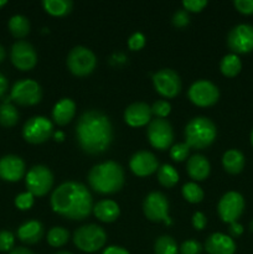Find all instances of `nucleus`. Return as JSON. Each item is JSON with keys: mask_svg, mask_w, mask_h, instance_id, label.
<instances>
[{"mask_svg": "<svg viewBox=\"0 0 253 254\" xmlns=\"http://www.w3.org/2000/svg\"><path fill=\"white\" fill-rule=\"evenodd\" d=\"M230 233L232 237H240L241 235L243 233V226L240 225L238 222H232L230 223Z\"/></svg>", "mask_w": 253, "mask_h": 254, "instance_id": "44", "label": "nucleus"}, {"mask_svg": "<svg viewBox=\"0 0 253 254\" xmlns=\"http://www.w3.org/2000/svg\"><path fill=\"white\" fill-rule=\"evenodd\" d=\"M25 184L29 192L34 196L41 197L47 195L54 185V174L47 166L35 165L27 171Z\"/></svg>", "mask_w": 253, "mask_h": 254, "instance_id": "7", "label": "nucleus"}, {"mask_svg": "<svg viewBox=\"0 0 253 254\" xmlns=\"http://www.w3.org/2000/svg\"><path fill=\"white\" fill-rule=\"evenodd\" d=\"M158 180L164 188H174L179 181V174L174 169V166L169 165V164H164L163 166L158 169Z\"/></svg>", "mask_w": 253, "mask_h": 254, "instance_id": "29", "label": "nucleus"}, {"mask_svg": "<svg viewBox=\"0 0 253 254\" xmlns=\"http://www.w3.org/2000/svg\"><path fill=\"white\" fill-rule=\"evenodd\" d=\"M76 139L82 150L89 155H99L109 148L113 128L108 117L98 111H88L76 124Z\"/></svg>", "mask_w": 253, "mask_h": 254, "instance_id": "1", "label": "nucleus"}, {"mask_svg": "<svg viewBox=\"0 0 253 254\" xmlns=\"http://www.w3.org/2000/svg\"><path fill=\"white\" fill-rule=\"evenodd\" d=\"M217 211L222 222L228 223V225L237 222L245 211V198L240 192H236V191L226 192L218 202Z\"/></svg>", "mask_w": 253, "mask_h": 254, "instance_id": "12", "label": "nucleus"}, {"mask_svg": "<svg viewBox=\"0 0 253 254\" xmlns=\"http://www.w3.org/2000/svg\"><path fill=\"white\" fill-rule=\"evenodd\" d=\"M25 175V163L16 155H6L0 159V178L9 183H16Z\"/></svg>", "mask_w": 253, "mask_h": 254, "instance_id": "18", "label": "nucleus"}, {"mask_svg": "<svg viewBox=\"0 0 253 254\" xmlns=\"http://www.w3.org/2000/svg\"><path fill=\"white\" fill-rule=\"evenodd\" d=\"M10 98L20 106H35L42 98L41 86L34 79H20L12 86Z\"/></svg>", "mask_w": 253, "mask_h": 254, "instance_id": "8", "label": "nucleus"}, {"mask_svg": "<svg viewBox=\"0 0 253 254\" xmlns=\"http://www.w3.org/2000/svg\"><path fill=\"white\" fill-rule=\"evenodd\" d=\"M149 143L158 150H166L171 146L174 140L173 127L166 119L155 118L149 123L148 130Z\"/></svg>", "mask_w": 253, "mask_h": 254, "instance_id": "10", "label": "nucleus"}, {"mask_svg": "<svg viewBox=\"0 0 253 254\" xmlns=\"http://www.w3.org/2000/svg\"><path fill=\"white\" fill-rule=\"evenodd\" d=\"M251 144H252V146H253V130H252V133H251Z\"/></svg>", "mask_w": 253, "mask_h": 254, "instance_id": "51", "label": "nucleus"}, {"mask_svg": "<svg viewBox=\"0 0 253 254\" xmlns=\"http://www.w3.org/2000/svg\"><path fill=\"white\" fill-rule=\"evenodd\" d=\"M76 114V103L71 98H62L52 109V118L57 126H66Z\"/></svg>", "mask_w": 253, "mask_h": 254, "instance_id": "21", "label": "nucleus"}, {"mask_svg": "<svg viewBox=\"0 0 253 254\" xmlns=\"http://www.w3.org/2000/svg\"><path fill=\"white\" fill-rule=\"evenodd\" d=\"M191 103L197 107H211L217 103L220 98V91L217 86L207 79H200L193 82L188 92Z\"/></svg>", "mask_w": 253, "mask_h": 254, "instance_id": "9", "label": "nucleus"}, {"mask_svg": "<svg viewBox=\"0 0 253 254\" xmlns=\"http://www.w3.org/2000/svg\"><path fill=\"white\" fill-rule=\"evenodd\" d=\"M186 169H188L189 176L195 181H203L205 179L208 178L211 171L208 160L203 155H200V154H196V155L191 156L189 159Z\"/></svg>", "mask_w": 253, "mask_h": 254, "instance_id": "22", "label": "nucleus"}, {"mask_svg": "<svg viewBox=\"0 0 253 254\" xmlns=\"http://www.w3.org/2000/svg\"><path fill=\"white\" fill-rule=\"evenodd\" d=\"M42 6L52 16H66L71 12L73 4L69 0H44Z\"/></svg>", "mask_w": 253, "mask_h": 254, "instance_id": "26", "label": "nucleus"}, {"mask_svg": "<svg viewBox=\"0 0 253 254\" xmlns=\"http://www.w3.org/2000/svg\"><path fill=\"white\" fill-rule=\"evenodd\" d=\"M189 22H190V16H189V12L186 10L181 9L178 10L175 14L173 15V25L176 27H185L188 26Z\"/></svg>", "mask_w": 253, "mask_h": 254, "instance_id": "40", "label": "nucleus"}, {"mask_svg": "<svg viewBox=\"0 0 253 254\" xmlns=\"http://www.w3.org/2000/svg\"><path fill=\"white\" fill-rule=\"evenodd\" d=\"M183 196L188 202L198 203L203 200V191L196 183H188L183 186Z\"/></svg>", "mask_w": 253, "mask_h": 254, "instance_id": "33", "label": "nucleus"}, {"mask_svg": "<svg viewBox=\"0 0 253 254\" xmlns=\"http://www.w3.org/2000/svg\"><path fill=\"white\" fill-rule=\"evenodd\" d=\"M9 30L16 39H24L30 32V21L24 15H15L9 20Z\"/></svg>", "mask_w": 253, "mask_h": 254, "instance_id": "28", "label": "nucleus"}, {"mask_svg": "<svg viewBox=\"0 0 253 254\" xmlns=\"http://www.w3.org/2000/svg\"><path fill=\"white\" fill-rule=\"evenodd\" d=\"M56 254H72V253H69V252H64V251H62V252H57Z\"/></svg>", "mask_w": 253, "mask_h": 254, "instance_id": "52", "label": "nucleus"}, {"mask_svg": "<svg viewBox=\"0 0 253 254\" xmlns=\"http://www.w3.org/2000/svg\"><path fill=\"white\" fill-rule=\"evenodd\" d=\"M176 241L170 236H161L155 241L154 252L155 254H178Z\"/></svg>", "mask_w": 253, "mask_h": 254, "instance_id": "32", "label": "nucleus"}, {"mask_svg": "<svg viewBox=\"0 0 253 254\" xmlns=\"http://www.w3.org/2000/svg\"><path fill=\"white\" fill-rule=\"evenodd\" d=\"M205 250L208 254H235L236 243L232 237L223 233H212L205 242Z\"/></svg>", "mask_w": 253, "mask_h": 254, "instance_id": "20", "label": "nucleus"}, {"mask_svg": "<svg viewBox=\"0 0 253 254\" xmlns=\"http://www.w3.org/2000/svg\"><path fill=\"white\" fill-rule=\"evenodd\" d=\"M69 240V233L63 227H52L47 233V243L51 247H62Z\"/></svg>", "mask_w": 253, "mask_h": 254, "instance_id": "31", "label": "nucleus"}, {"mask_svg": "<svg viewBox=\"0 0 253 254\" xmlns=\"http://www.w3.org/2000/svg\"><path fill=\"white\" fill-rule=\"evenodd\" d=\"M250 228H251V230H252V231H253V221H252V222H251V223H250Z\"/></svg>", "mask_w": 253, "mask_h": 254, "instance_id": "53", "label": "nucleus"}, {"mask_svg": "<svg viewBox=\"0 0 253 254\" xmlns=\"http://www.w3.org/2000/svg\"><path fill=\"white\" fill-rule=\"evenodd\" d=\"M107 242V233L101 226L86 225L77 228L73 233V243L79 251L93 253L101 250Z\"/></svg>", "mask_w": 253, "mask_h": 254, "instance_id": "5", "label": "nucleus"}, {"mask_svg": "<svg viewBox=\"0 0 253 254\" xmlns=\"http://www.w3.org/2000/svg\"><path fill=\"white\" fill-rule=\"evenodd\" d=\"M7 89V79L2 73H0V98L5 94Z\"/></svg>", "mask_w": 253, "mask_h": 254, "instance_id": "46", "label": "nucleus"}, {"mask_svg": "<svg viewBox=\"0 0 253 254\" xmlns=\"http://www.w3.org/2000/svg\"><path fill=\"white\" fill-rule=\"evenodd\" d=\"M17 237L21 242L27 245H35L44 237V226L39 221H27L17 230Z\"/></svg>", "mask_w": 253, "mask_h": 254, "instance_id": "23", "label": "nucleus"}, {"mask_svg": "<svg viewBox=\"0 0 253 254\" xmlns=\"http://www.w3.org/2000/svg\"><path fill=\"white\" fill-rule=\"evenodd\" d=\"M5 60V49L0 45V64Z\"/></svg>", "mask_w": 253, "mask_h": 254, "instance_id": "49", "label": "nucleus"}, {"mask_svg": "<svg viewBox=\"0 0 253 254\" xmlns=\"http://www.w3.org/2000/svg\"><path fill=\"white\" fill-rule=\"evenodd\" d=\"M54 126L45 117H32L22 128V136L30 144H41L51 138Z\"/></svg>", "mask_w": 253, "mask_h": 254, "instance_id": "11", "label": "nucleus"}, {"mask_svg": "<svg viewBox=\"0 0 253 254\" xmlns=\"http://www.w3.org/2000/svg\"><path fill=\"white\" fill-rule=\"evenodd\" d=\"M10 254H34L31 252L30 250H27V248H24V247H17L15 248V250H12Z\"/></svg>", "mask_w": 253, "mask_h": 254, "instance_id": "47", "label": "nucleus"}, {"mask_svg": "<svg viewBox=\"0 0 253 254\" xmlns=\"http://www.w3.org/2000/svg\"><path fill=\"white\" fill-rule=\"evenodd\" d=\"M129 168L134 175L139 178H145L158 171L159 161L153 153L141 150L131 156L129 160Z\"/></svg>", "mask_w": 253, "mask_h": 254, "instance_id": "17", "label": "nucleus"}, {"mask_svg": "<svg viewBox=\"0 0 253 254\" xmlns=\"http://www.w3.org/2000/svg\"><path fill=\"white\" fill-rule=\"evenodd\" d=\"M11 62L20 71H30L37 64L35 47L27 41H16L11 47Z\"/></svg>", "mask_w": 253, "mask_h": 254, "instance_id": "16", "label": "nucleus"}, {"mask_svg": "<svg viewBox=\"0 0 253 254\" xmlns=\"http://www.w3.org/2000/svg\"><path fill=\"white\" fill-rule=\"evenodd\" d=\"M97 64L96 55L84 46H76L67 56V67L72 74L84 77L94 71Z\"/></svg>", "mask_w": 253, "mask_h": 254, "instance_id": "6", "label": "nucleus"}, {"mask_svg": "<svg viewBox=\"0 0 253 254\" xmlns=\"http://www.w3.org/2000/svg\"><path fill=\"white\" fill-rule=\"evenodd\" d=\"M128 46L131 51H139L145 46V36L141 32H135L129 37Z\"/></svg>", "mask_w": 253, "mask_h": 254, "instance_id": "39", "label": "nucleus"}, {"mask_svg": "<svg viewBox=\"0 0 253 254\" xmlns=\"http://www.w3.org/2000/svg\"><path fill=\"white\" fill-rule=\"evenodd\" d=\"M206 223H207V220H206V216L203 215L202 212H195L192 216V226L195 230L202 231L203 228L206 227Z\"/></svg>", "mask_w": 253, "mask_h": 254, "instance_id": "43", "label": "nucleus"}, {"mask_svg": "<svg viewBox=\"0 0 253 254\" xmlns=\"http://www.w3.org/2000/svg\"><path fill=\"white\" fill-rule=\"evenodd\" d=\"M202 251V246L197 241L189 240L181 245L180 253L181 254H200Z\"/></svg>", "mask_w": 253, "mask_h": 254, "instance_id": "38", "label": "nucleus"}, {"mask_svg": "<svg viewBox=\"0 0 253 254\" xmlns=\"http://www.w3.org/2000/svg\"><path fill=\"white\" fill-rule=\"evenodd\" d=\"M246 164L245 155L237 149H230L222 156V166L228 174L237 175L243 170Z\"/></svg>", "mask_w": 253, "mask_h": 254, "instance_id": "25", "label": "nucleus"}, {"mask_svg": "<svg viewBox=\"0 0 253 254\" xmlns=\"http://www.w3.org/2000/svg\"><path fill=\"white\" fill-rule=\"evenodd\" d=\"M34 197L35 196L32 195L31 192H29V191H27V192L19 193V195L15 197V206L21 211L30 210V208L34 206Z\"/></svg>", "mask_w": 253, "mask_h": 254, "instance_id": "35", "label": "nucleus"}, {"mask_svg": "<svg viewBox=\"0 0 253 254\" xmlns=\"http://www.w3.org/2000/svg\"><path fill=\"white\" fill-rule=\"evenodd\" d=\"M217 129L215 123L206 117H196L185 128V143L190 148L205 149L215 141Z\"/></svg>", "mask_w": 253, "mask_h": 254, "instance_id": "4", "label": "nucleus"}, {"mask_svg": "<svg viewBox=\"0 0 253 254\" xmlns=\"http://www.w3.org/2000/svg\"><path fill=\"white\" fill-rule=\"evenodd\" d=\"M89 186L102 195H112L123 188L124 171L116 161H104L94 165L88 173Z\"/></svg>", "mask_w": 253, "mask_h": 254, "instance_id": "3", "label": "nucleus"}, {"mask_svg": "<svg viewBox=\"0 0 253 254\" xmlns=\"http://www.w3.org/2000/svg\"><path fill=\"white\" fill-rule=\"evenodd\" d=\"M97 218L102 222L111 223L114 222L121 215L119 205L113 200H102L93 206V211Z\"/></svg>", "mask_w": 253, "mask_h": 254, "instance_id": "24", "label": "nucleus"}, {"mask_svg": "<svg viewBox=\"0 0 253 254\" xmlns=\"http://www.w3.org/2000/svg\"><path fill=\"white\" fill-rule=\"evenodd\" d=\"M93 198L88 189L81 183L67 181L61 184L51 196L54 212L71 221H82L93 211Z\"/></svg>", "mask_w": 253, "mask_h": 254, "instance_id": "2", "label": "nucleus"}, {"mask_svg": "<svg viewBox=\"0 0 253 254\" xmlns=\"http://www.w3.org/2000/svg\"><path fill=\"white\" fill-rule=\"evenodd\" d=\"M143 212L151 222H165L169 218V201L165 195L153 191L143 202Z\"/></svg>", "mask_w": 253, "mask_h": 254, "instance_id": "15", "label": "nucleus"}, {"mask_svg": "<svg viewBox=\"0 0 253 254\" xmlns=\"http://www.w3.org/2000/svg\"><path fill=\"white\" fill-rule=\"evenodd\" d=\"M220 69L223 76L226 77H236L242 69V62L238 55L228 54L221 60Z\"/></svg>", "mask_w": 253, "mask_h": 254, "instance_id": "27", "label": "nucleus"}, {"mask_svg": "<svg viewBox=\"0 0 253 254\" xmlns=\"http://www.w3.org/2000/svg\"><path fill=\"white\" fill-rule=\"evenodd\" d=\"M207 5L206 0H185L183 1L184 10L190 12H200Z\"/></svg>", "mask_w": 253, "mask_h": 254, "instance_id": "41", "label": "nucleus"}, {"mask_svg": "<svg viewBox=\"0 0 253 254\" xmlns=\"http://www.w3.org/2000/svg\"><path fill=\"white\" fill-rule=\"evenodd\" d=\"M15 243L14 235L9 231H0V252H9Z\"/></svg>", "mask_w": 253, "mask_h": 254, "instance_id": "37", "label": "nucleus"}, {"mask_svg": "<svg viewBox=\"0 0 253 254\" xmlns=\"http://www.w3.org/2000/svg\"><path fill=\"white\" fill-rule=\"evenodd\" d=\"M151 107L143 102L130 104L124 112V121L133 128L144 127L151 122Z\"/></svg>", "mask_w": 253, "mask_h": 254, "instance_id": "19", "label": "nucleus"}, {"mask_svg": "<svg viewBox=\"0 0 253 254\" xmlns=\"http://www.w3.org/2000/svg\"><path fill=\"white\" fill-rule=\"evenodd\" d=\"M227 45L233 54H248L253 51V26L240 24L233 27L227 36Z\"/></svg>", "mask_w": 253, "mask_h": 254, "instance_id": "14", "label": "nucleus"}, {"mask_svg": "<svg viewBox=\"0 0 253 254\" xmlns=\"http://www.w3.org/2000/svg\"><path fill=\"white\" fill-rule=\"evenodd\" d=\"M189 153H190V146L186 143H179L171 146L170 149V156L174 161H184L188 159Z\"/></svg>", "mask_w": 253, "mask_h": 254, "instance_id": "34", "label": "nucleus"}, {"mask_svg": "<svg viewBox=\"0 0 253 254\" xmlns=\"http://www.w3.org/2000/svg\"><path fill=\"white\" fill-rule=\"evenodd\" d=\"M17 121H19V112L11 103L0 104V126L10 128L14 127Z\"/></svg>", "mask_w": 253, "mask_h": 254, "instance_id": "30", "label": "nucleus"}, {"mask_svg": "<svg viewBox=\"0 0 253 254\" xmlns=\"http://www.w3.org/2000/svg\"><path fill=\"white\" fill-rule=\"evenodd\" d=\"M103 254H129V252L124 248L118 247V246H111L103 251Z\"/></svg>", "mask_w": 253, "mask_h": 254, "instance_id": "45", "label": "nucleus"}, {"mask_svg": "<svg viewBox=\"0 0 253 254\" xmlns=\"http://www.w3.org/2000/svg\"><path fill=\"white\" fill-rule=\"evenodd\" d=\"M155 91L165 98H174L181 91V79L174 69L163 68L153 76Z\"/></svg>", "mask_w": 253, "mask_h": 254, "instance_id": "13", "label": "nucleus"}, {"mask_svg": "<svg viewBox=\"0 0 253 254\" xmlns=\"http://www.w3.org/2000/svg\"><path fill=\"white\" fill-rule=\"evenodd\" d=\"M236 9L245 15L253 14V0H235L233 1Z\"/></svg>", "mask_w": 253, "mask_h": 254, "instance_id": "42", "label": "nucleus"}, {"mask_svg": "<svg viewBox=\"0 0 253 254\" xmlns=\"http://www.w3.org/2000/svg\"><path fill=\"white\" fill-rule=\"evenodd\" d=\"M171 112V106L169 102L160 99V101H156L155 103L151 106V113L156 117V118H164L170 114Z\"/></svg>", "mask_w": 253, "mask_h": 254, "instance_id": "36", "label": "nucleus"}, {"mask_svg": "<svg viewBox=\"0 0 253 254\" xmlns=\"http://www.w3.org/2000/svg\"><path fill=\"white\" fill-rule=\"evenodd\" d=\"M6 4H7L6 0H0V9H1V7L4 6V5H6Z\"/></svg>", "mask_w": 253, "mask_h": 254, "instance_id": "50", "label": "nucleus"}, {"mask_svg": "<svg viewBox=\"0 0 253 254\" xmlns=\"http://www.w3.org/2000/svg\"><path fill=\"white\" fill-rule=\"evenodd\" d=\"M54 136H55V140L56 141H62L64 139V135L62 131H57V133L54 134Z\"/></svg>", "mask_w": 253, "mask_h": 254, "instance_id": "48", "label": "nucleus"}]
</instances>
